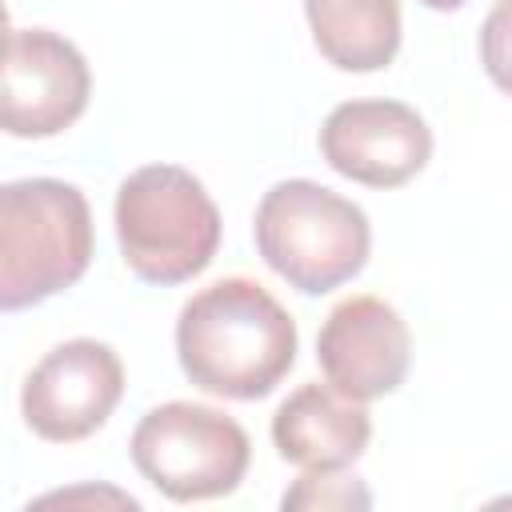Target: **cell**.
<instances>
[{
    "label": "cell",
    "mask_w": 512,
    "mask_h": 512,
    "mask_svg": "<svg viewBox=\"0 0 512 512\" xmlns=\"http://www.w3.org/2000/svg\"><path fill=\"white\" fill-rule=\"evenodd\" d=\"M296 320L248 276H224L192 292L176 320L184 376L220 400H260L296 364Z\"/></svg>",
    "instance_id": "cell-1"
},
{
    "label": "cell",
    "mask_w": 512,
    "mask_h": 512,
    "mask_svg": "<svg viewBox=\"0 0 512 512\" xmlns=\"http://www.w3.org/2000/svg\"><path fill=\"white\" fill-rule=\"evenodd\" d=\"M92 264V208L76 184L28 176L0 188V308L72 288Z\"/></svg>",
    "instance_id": "cell-2"
},
{
    "label": "cell",
    "mask_w": 512,
    "mask_h": 512,
    "mask_svg": "<svg viewBox=\"0 0 512 512\" xmlns=\"http://www.w3.org/2000/svg\"><path fill=\"white\" fill-rule=\"evenodd\" d=\"M116 240L124 264L148 284L200 276L220 248V208L180 164H144L116 188Z\"/></svg>",
    "instance_id": "cell-3"
},
{
    "label": "cell",
    "mask_w": 512,
    "mask_h": 512,
    "mask_svg": "<svg viewBox=\"0 0 512 512\" xmlns=\"http://www.w3.org/2000/svg\"><path fill=\"white\" fill-rule=\"evenodd\" d=\"M252 236L264 264L304 296L348 284L372 252L364 208L316 180L272 184L256 204Z\"/></svg>",
    "instance_id": "cell-4"
},
{
    "label": "cell",
    "mask_w": 512,
    "mask_h": 512,
    "mask_svg": "<svg viewBox=\"0 0 512 512\" xmlns=\"http://www.w3.org/2000/svg\"><path fill=\"white\" fill-rule=\"evenodd\" d=\"M128 452L136 472L160 496L176 504H196L240 488L252 460V440L220 408L168 400L140 416Z\"/></svg>",
    "instance_id": "cell-5"
},
{
    "label": "cell",
    "mask_w": 512,
    "mask_h": 512,
    "mask_svg": "<svg viewBox=\"0 0 512 512\" xmlns=\"http://www.w3.org/2000/svg\"><path fill=\"white\" fill-rule=\"evenodd\" d=\"M92 96L88 60L52 28L4 32L0 68V128L20 140H44L72 128Z\"/></svg>",
    "instance_id": "cell-6"
},
{
    "label": "cell",
    "mask_w": 512,
    "mask_h": 512,
    "mask_svg": "<svg viewBox=\"0 0 512 512\" xmlns=\"http://www.w3.org/2000/svg\"><path fill=\"white\" fill-rule=\"evenodd\" d=\"M124 396L120 356L92 336H76L44 352L20 388L24 424L48 444L88 440L108 424Z\"/></svg>",
    "instance_id": "cell-7"
},
{
    "label": "cell",
    "mask_w": 512,
    "mask_h": 512,
    "mask_svg": "<svg viewBox=\"0 0 512 512\" xmlns=\"http://www.w3.org/2000/svg\"><path fill=\"white\" fill-rule=\"evenodd\" d=\"M320 156L364 188H400L432 160V128L400 100H344L320 128Z\"/></svg>",
    "instance_id": "cell-8"
},
{
    "label": "cell",
    "mask_w": 512,
    "mask_h": 512,
    "mask_svg": "<svg viewBox=\"0 0 512 512\" xmlns=\"http://www.w3.org/2000/svg\"><path fill=\"white\" fill-rule=\"evenodd\" d=\"M316 364L332 388L352 400H380L396 392L412 368V336L404 316L380 296L340 300L316 336Z\"/></svg>",
    "instance_id": "cell-9"
},
{
    "label": "cell",
    "mask_w": 512,
    "mask_h": 512,
    "mask_svg": "<svg viewBox=\"0 0 512 512\" xmlns=\"http://www.w3.org/2000/svg\"><path fill=\"white\" fill-rule=\"evenodd\" d=\"M372 440V416L364 400L344 396L332 384H300L272 416V444L280 460L296 468H348Z\"/></svg>",
    "instance_id": "cell-10"
},
{
    "label": "cell",
    "mask_w": 512,
    "mask_h": 512,
    "mask_svg": "<svg viewBox=\"0 0 512 512\" xmlns=\"http://www.w3.org/2000/svg\"><path fill=\"white\" fill-rule=\"evenodd\" d=\"M304 16L340 72H380L400 52V0H304Z\"/></svg>",
    "instance_id": "cell-11"
},
{
    "label": "cell",
    "mask_w": 512,
    "mask_h": 512,
    "mask_svg": "<svg viewBox=\"0 0 512 512\" xmlns=\"http://www.w3.org/2000/svg\"><path fill=\"white\" fill-rule=\"evenodd\" d=\"M284 508H368L372 496L360 476L344 468H304V476L284 492Z\"/></svg>",
    "instance_id": "cell-12"
},
{
    "label": "cell",
    "mask_w": 512,
    "mask_h": 512,
    "mask_svg": "<svg viewBox=\"0 0 512 512\" xmlns=\"http://www.w3.org/2000/svg\"><path fill=\"white\" fill-rule=\"evenodd\" d=\"M480 64L488 80L512 96V0H496L480 24Z\"/></svg>",
    "instance_id": "cell-13"
},
{
    "label": "cell",
    "mask_w": 512,
    "mask_h": 512,
    "mask_svg": "<svg viewBox=\"0 0 512 512\" xmlns=\"http://www.w3.org/2000/svg\"><path fill=\"white\" fill-rule=\"evenodd\" d=\"M92 496H112V500H120L124 508H140L132 496H124V492H112V488H108V492H104V488H96V492H92V488H76V492H52V496H44L40 504H72V500H92Z\"/></svg>",
    "instance_id": "cell-14"
},
{
    "label": "cell",
    "mask_w": 512,
    "mask_h": 512,
    "mask_svg": "<svg viewBox=\"0 0 512 512\" xmlns=\"http://www.w3.org/2000/svg\"><path fill=\"white\" fill-rule=\"evenodd\" d=\"M420 4H428V8H436V12H452V8H460V4H468V0H420Z\"/></svg>",
    "instance_id": "cell-15"
}]
</instances>
